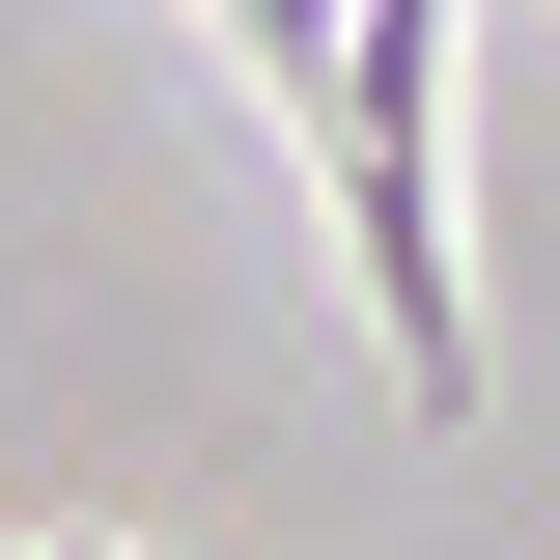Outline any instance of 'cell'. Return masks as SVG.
<instances>
[{
    "label": "cell",
    "mask_w": 560,
    "mask_h": 560,
    "mask_svg": "<svg viewBox=\"0 0 560 560\" xmlns=\"http://www.w3.org/2000/svg\"><path fill=\"white\" fill-rule=\"evenodd\" d=\"M224 57L308 113V168H337V280H364V337H393L420 420H477V253H448V0H393V28H337V0H253Z\"/></svg>",
    "instance_id": "1"
},
{
    "label": "cell",
    "mask_w": 560,
    "mask_h": 560,
    "mask_svg": "<svg viewBox=\"0 0 560 560\" xmlns=\"http://www.w3.org/2000/svg\"><path fill=\"white\" fill-rule=\"evenodd\" d=\"M57 560H113V533H57Z\"/></svg>",
    "instance_id": "2"
}]
</instances>
